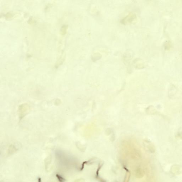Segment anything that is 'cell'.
Listing matches in <instances>:
<instances>
[{
    "label": "cell",
    "mask_w": 182,
    "mask_h": 182,
    "mask_svg": "<svg viewBox=\"0 0 182 182\" xmlns=\"http://www.w3.org/2000/svg\"><path fill=\"white\" fill-rule=\"evenodd\" d=\"M165 47L166 49L167 50H168L170 49V44L169 42H167L166 43L165 45Z\"/></svg>",
    "instance_id": "obj_3"
},
{
    "label": "cell",
    "mask_w": 182,
    "mask_h": 182,
    "mask_svg": "<svg viewBox=\"0 0 182 182\" xmlns=\"http://www.w3.org/2000/svg\"><path fill=\"white\" fill-rule=\"evenodd\" d=\"M136 19V16L135 14L133 13H130L122 20L121 23L125 25L131 24L135 21Z\"/></svg>",
    "instance_id": "obj_1"
},
{
    "label": "cell",
    "mask_w": 182,
    "mask_h": 182,
    "mask_svg": "<svg viewBox=\"0 0 182 182\" xmlns=\"http://www.w3.org/2000/svg\"><path fill=\"white\" fill-rule=\"evenodd\" d=\"M177 136L179 137L182 138V133H179V134H178Z\"/></svg>",
    "instance_id": "obj_5"
},
{
    "label": "cell",
    "mask_w": 182,
    "mask_h": 182,
    "mask_svg": "<svg viewBox=\"0 0 182 182\" xmlns=\"http://www.w3.org/2000/svg\"><path fill=\"white\" fill-rule=\"evenodd\" d=\"M57 178L58 179V180L60 182H66V179H64L61 176V175H59L58 174H57L56 175Z\"/></svg>",
    "instance_id": "obj_2"
},
{
    "label": "cell",
    "mask_w": 182,
    "mask_h": 182,
    "mask_svg": "<svg viewBox=\"0 0 182 182\" xmlns=\"http://www.w3.org/2000/svg\"><path fill=\"white\" fill-rule=\"evenodd\" d=\"M112 132V131L110 129H107L106 130V135H110L111 134Z\"/></svg>",
    "instance_id": "obj_4"
}]
</instances>
